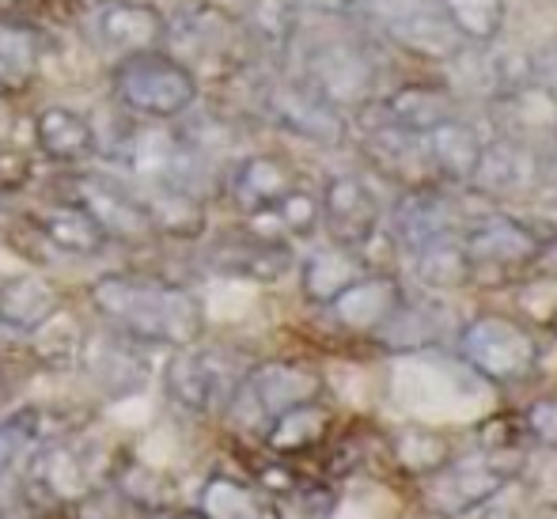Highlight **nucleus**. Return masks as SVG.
Here are the masks:
<instances>
[{"label":"nucleus","instance_id":"f257e3e1","mask_svg":"<svg viewBox=\"0 0 557 519\" xmlns=\"http://www.w3.org/2000/svg\"><path fill=\"white\" fill-rule=\"evenodd\" d=\"M91 308L137 345L183 349L198 342L206 326L198 296L145 273H103L91 285Z\"/></svg>","mask_w":557,"mask_h":519},{"label":"nucleus","instance_id":"f03ea898","mask_svg":"<svg viewBox=\"0 0 557 519\" xmlns=\"http://www.w3.org/2000/svg\"><path fill=\"white\" fill-rule=\"evenodd\" d=\"M300 81L331 107L360 110L380 88V61L352 35H319L300 53Z\"/></svg>","mask_w":557,"mask_h":519},{"label":"nucleus","instance_id":"7ed1b4c3","mask_svg":"<svg viewBox=\"0 0 557 519\" xmlns=\"http://www.w3.org/2000/svg\"><path fill=\"white\" fill-rule=\"evenodd\" d=\"M114 91L122 107L137 110L152 122H171L198 103V76L175 53L145 50L117 61Z\"/></svg>","mask_w":557,"mask_h":519},{"label":"nucleus","instance_id":"20e7f679","mask_svg":"<svg viewBox=\"0 0 557 519\" xmlns=\"http://www.w3.org/2000/svg\"><path fill=\"white\" fill-rule=\"evenodd\" d=\"M516 462L505 447H482L462 459H447L421 478V501L433 516L459 519L493 501L516 478Z\"/></svg>","mask_w":557,"mask_h":519},{"label":"nucleus","instance_id":"39448f33","mask_svg":"<svg viewBox=\"0 0 557 519\" xmlns=\"http://www.w3.org/2000/svg\"><path fill=\"white\" fill-rule=\"evenodd\" d=\"M357 12L375 35L418 58L451 61L455 53L467 50V42L447 23L441 0H360Z\"/></svg>","mask_w":557,"mask_h":519},{"label":"nucleus","instance_id":"423d86ee","mask_svg":"<svg viewBox=\"0 0 557 519\" xmlns=\"http://www.w3.org/2000/svg\"><path fill=\"white\" fill-rule=\"evenodd\" d=\"M459 357L490 383H520L535 372V334L505 314H482L459 330Z\"/></svg>","mask_w":557,"mask_h":519},{"label":"nucleus","instance_id":"0eeeda50","mask_svg":"<svg viewBox=\"0 0 557 519\" xmlns=\"http://www.w3.org/2000/svg\"><path fill=\"white\" fill-rule=\"evenodd\" d=\"M243 368L232 353L224 349H194L183 345L175 349V357L163 368V391L171 395V403H178L190 413H216L227 410V403L235 398L243 383Z\"/></svg>","mask_w":557,"mask_h":519},{"label":"nucleus","instance_id":"6e6552de","mask_svg":"<svg viewBox=\"0 0 557 519\" xmlns=\"http://www.w3.org/2000/svg\"><path fill=\"white\" fill-rule=\"evenodd\" d=\"M262 110L293 137H304L311 145H342L349 125L337 107L326 103L319 91H311L308 84L296 81H273L262 91Z\"/></svg>","mask_w":557,"mask_h":519},{"label":"nucleus","instance_id":"1a4fd4ad","mask_svg":"<svg viewBox=\"0 0 557 519\" xmlns=\"http://www.w3.org/2000/svg\"><path fill=\"white\" fill-rule=\"evenodd\" d=\"M73 194H76V206L96 220L107 239L140 243L156 235V220L148 212V201L111 175H81Z\"/></svg>","mask_w":557,"mask_h":519},{"label":"nucleus","instance_id":"9d476101","mask_svg":"<svg viewBox=\"0 0 557 519\" xmlns=\"http://www.w3.org/2000/svg\"><path fill=\"white\" fill-rule=\"evenodd\" d=\"M88 30L99 50L133 58V53L160 50L168 38V15L148 0H103L88 15Z\"/></svg>","mask_w":557,"mask_h":519},{"label":"nucleus","instance_id":"9b49d317","mask_svg":"<svg viewBox=\"0 0 557 519\" xmlns=\"http://www.w3.org/2000/svg\"><path fill=\"white\" fill-rule=\"evenodd\" d=\"M319 391H323V380H319L315 368L296 364V360H265V364L250 368L243 375L232 403H250L255 417H262L270 424L273 417L293 410V406L315 403Z\"/></svg>","mask_w":557,"mask_h":519},{"label":"nucleus","instance_id":"f8f14e48","mask_svg":"<svg viewBox=\"0 0 557 519\" xmlns=\"http://www.w3.org/2000/svg\"><path fill=\"white\" fill-rule=\"evenodd\" d=\"M546 235H539L531 224L516 217H482L462 232V250L470 258V270H516L531 265Z\"/></svg>","mask_w":557,"mask_h":519},{"label":"nucleus","instance_id":"ddd939ff","mask_svg":"<svg viewBox=\"0 0 557 519\" xmlns=\"http://www.w3.org/2000/svg\"><path fill=\"white\" fill-rule=\"evenodd\" d=\"M209 265L227 277L243 281H281L293 270V250L277 235H265L262 227L250 232H227L209 247Z\"/></svg>","mask_w":557,"mask_h":519},{"label":"nucleus","instance_id":"4468645a","mask_svg":"<svg viewBox=\"0 0 557 519\" xmlns=\"http://www.w3.org/2000/svg\"><path fill=\"white\" fill-rule=\"evenodd\" d=\"M319 209H323V224L331 239L342 247L360 250L380 232V201H375L372 186L357 175H334L319 198Z\"/></svg>","mask_w":557,"mask_h":519},{"label":"nucleus","instance_id":"2eb2a0df","mask_svg":"<svg viewBox=\"0 0 557 519\" xmlns=\"http://www.w3.org/2000/svg\"><path fill=\"white\" fill-rule=\"evenodd\" d=\"M403 288H398L395 277L387 273H364L357 277L334 304H326L334 314V322L342 330H352V334H380L383 322L398 311L403 304Z\"/></svg>","mask_w":557,"mask_h":519},{"label":"nucleus","instance_id":"dca6fc26","mask_svg":"<svg viewBox=\"0 0 557 519\" xmlns=\"http://www.w3.org/2000/svg\"><path fill=\"white\" fill-rule=\"evenodd\" d=\"M227 190H232L235 209H243L247 217H262L285 198L288 190H296V171L288 160L270 152L247 156L239 168L227 178Z\"/></svg>","mask_w":557,"mask_h":519},{"label":"nucleus","instance_id":"f3484780","mask_svg":"<svg viewBox=\"0 0 557 519\" xmlns=\"http://www.w3.org/2000/svg\"><path fill=\"white\" fill-rule=\"evenodd\" d=\"M133 345H137L133 337H125V334H117V330H114V334L91 337V342L81 349L88 375L111 398L133 395V391H140V387H145V380H148L145 357H140V353L133 349Z\"/></svg>","mask_w":557,"mask_h":519},{"label":"nucleus","instance_id":"a211bd4d","mask_svg":"<svg viewBox=\"0 0 557 519\" xmlns=\"http://www.w3.org/2000/svg\"><path fill=\"white\" fill-rule=\"evenodd\" d=\"M235 35H239V27H235V20H227L221 8L190 4L175 15V23H168V38L163 42L175 46L178 61H213L232 50Z\"/></svg>","mask_w":557,"mask_h":519},{"label":"nucleus","instance_id":"6ab92c4d","mask_svg":"<svg viewBox=\"0 0 557 519\" xmlns=\"http://www.w3.org/2000/svg\"><path fill=\"white\" fill-rule=\"evenodd\" d=\"M421 145H425L429 171L444 178V183H470L474 168L482 160V133L467 122V118L451 114L441 125L421 133Z\"/></svg>","mask_w":557,"mask_h":519},{"label":"nucleus","instance_id":"aec40b11","mask_svg":"<svg viewBox=\"0 0 557 519\" xmlns=\"http://www.w3.org/2000/svg\"><path fill=\"white\" fill-rule=\"evenodd\" d=\"M58 308V288L50 281L35 277V273L0 281V326L12 330V334H38L42 326H50Z\"/></svg>","mask_w":557,"mask_h":519},{"label":"nucleus","instance_id":"412c9836","mask_svg":"<svg viewBox=\"0 0 557 519\" xmlns=\"http://www.w3.org/2000/svg\"><path fill=\"white\" fill-rule=\"evenodd\" d=\"M455 232V209L444 194L429 190V186H418L410 190L395 209V239L403 243L406 250H421L425 243L441 239V235Z\"/></svg>","mask_w":557,"mask_h":519},{"label":"nucleus","instance_id":"4be33fe9","mask_svg":"<svg viewBox=\"0 0 557 519\" xmlns=\"http://www.w3.org/2000/svg\"><path fill=\"white\" fill-rule=\"evenodd\" d=\"M372 107L380 110V118H387V122L403 125L410 133H425L455 114L451 91L436 88V84H403L391 96L372 99Z\"/></svg>","mask_w":557,"mask_h":519},{"label":"nucleus","instance_id":"5701e85b","mask_svg":"<svg viewBox=\"0 0 557 519\" xmlns=\"http://www.w3.org/2000/svg\"><path fill=\"white\" fill-rule=\"evenodd\" d=\"M364 273L368 270H364V258H360V250L342 247V243H331V247L315 250V255L304 262L300 288H304V296H308L311 304L326 308V304H334L337 296L352 285V281L364 277Z\"/></svg>","mask_w":557,"mask_h":519},{"label":"nucleus","instance_id":"b1692460","mask_svg":"<svg viewBox=\"0 0 557 519\" xmlns=\"http://www.w3.org/2000/svg\"><path fill=\"white\" fill-rule=\"evenodd\" d=\"M35 137L38 148L58 163H76L96 152V129H91V122L69 107H46L35 118Z\"/></svg>","mask_w":557,"mask_h":519},{"label":"nucleus","instance_id":"393cba45","mask_svg":"<svg viewBox=\"0 0 557 519\" xmlns=\"http://www.w3.org/2000/svg\"><path fill=\"white\" fill-rule=\"evenodd\" d=\"M38 61H42V42L35 27L0 20V96H15L27 88L38 73Z\"/></svg>","mask_w":557,"mask_h":519},{"label":"nucleus","instance_id":"a878e982","mask_svg":"<svg viewBox=\"0 0 557 519\" xmlns=\"http://www.w3.org/2000/svg\"><path fill=\"white\" fill-rule=\"evenodd\" d=\"M326 429H331V413H326L315 398V403L293 406V410L273 417V421L265 424V444L277 455H300V452H311L315 444H323Z\"/></svg>","mask_w":557,"mask_h":519},{"label":"nucleus","instance_id":"bb28decb","mask_svg":"<svg viewBox=\"0 0 557 519\" xmlns=\"http://www.w3.org/2000/svg\"><path fill=\"white\" fill-rule=\"evenodd\" d=\"M198 512L201 519H277V512L247 482L227 474H213L201 485Z\"/></svg>","mask_w":557,"mask_h":519},{"label":"nucleus","instance_id":"cd10ccee","mask_svg":"<svg viewBox=\"0 0 557 519\" xmlns=\"http://www.w3.org/2000/svg\"><path fill=\"white\" fill-rule=\"evenodd\" d=\"M38 232L65 255H99L107 243V235L99 232V224L88 217L81 206H53L38 217Z\"/></svg>","mask_w":557,"mask_h":519},{"label":"nucleus","instance_id":"c85d7f7f","mask_svg":"<svg viewBox=\"0 0 557 519\" xmlns=\"http://www.w3.org/2000/svg\"><path fill=\"white\" fill-rule=\"evenodd\" d=\"M413 262H418V277L425 281L429 288H444V293L447 288H462L474 277L459 232H447L441 239L425 243L421 250H413Z\"/></svg>","mask_w":557,"mask_h":519},{"label":"nucleus","instance_id":"c756f323","mask_svg":"<svg viewBox=\"0 0 557 519\" xmlns=\"http://www.w3.org/2000/svg\"><path fill=\"white\" fill-rule=\"evenodd\" d=\"M239 27L250 42H258L270 53H285L296 42V35H300L293 0H250Z\"/></svg>","mask_w":557,"mask_h":519},{"label":"nucleus","instance_id":"7c9ffc66","mask_svg":"<svg viewBox=\"0 0 557 519\" xmlns=\"http://www.w3.org/2000/svg\"><path fill=\"white\" fill-rule=\"evenodd\" d=\"M441 334H444L441 311L429 308V304L403 300V304H398V311L383 322V330L375 337H380L383 345H391V349L410 353V349H425V345H433Z\"/></svg>","mask_w":557,"mask_h":519},{"label":"nucleus","instance_id":"2f4dec72","mask_svg":"<svg viewBox=\"0 0 557 519\" xmlns=\"http://www.w3.org/2000/svg\"><path fill=\"white\" fill-rule=\"evenodd\" d=\"M441 8L467 46H485L505 30V0H441Z\"/></svg>","mask_w":557,"mask_h":519},{"label":"nucleus","instance_id":"473e14b6","mask_svg":"<svg viewBox=\"0 0 557 519\" xmlns=\"http://www.w3.org/2000/svg\"><path fill=\"white\" fill-rule=\"evenodd\" d=\"M395 459L403 462L410 474L425 478L433 474L436 467H444L451 455H447V440L441 432H429V429H403L395 436Z\"/></svg>","mask_w":557,"mask_h":519},{"label":"nucleus","instance_id":"72a5a7b5","mask_svg":"<svg viewBox=\"0 0 557 519\" xmlns=\"http://www.w3.org/2000/svg\"><path fill=\"white\" fill-rule=\"evenodd\" d=\"M38 436H42V413H38L35 406L15 410L12 417L0 421V482H4L15 470V462L38 444Z\"/></svg>","mask_w":557,"mask_h":519},{"label":"nucleus","instance_id":"f704fd0d","mask_svg":"<svg viewBox=\"0 0 557 519\" xmlns=\"http://www.w3.org/2000/svg\"><path fill=\"white\" fill-rule=\"evenodd\" d=\"M516 178H520V152H516L512 140H505V137L485 140L482 160H478L470 186H478V190H490V194H500V190H508Z\"/></svg>","mask_w":557,"mask_h":519},{"label":"nucleus","instance_id":"c9c22d12","mask_svg":"<svg viewBox=\"0 0 557 519\" xmlns=\"http://www.w3.org/2000/svg\"><path fill=\"white\" fill-rule=\"evenodd\" d=\"M117 490H122V497L129 501V505L148 508V512H168V505H171L168 478L140 467V462H125V467L117 470Z\"/></svg>","mask_w":557,"mask_h":519},{"label":"nucleus","instance_id":"e433bc0d","mask_svg":"<svg viewBox=\"0 0 557 519\" xmlns=\"http://www.w3.org/2000/svg\"><path fill=\"white\" fill-rule=\"evenodd\" d=\"M255 220H277L281 232L308 235V232H315V227L323 224V209H319L315 194H308V190H300V186H296V190H288L270 212H262V217H255Z\"/></svg>","mask_w":557,"mask_h":519},{"label":"nucleus","instance_id":"4c0bfd02","mask_svg":"<svg viewBox=\"0 0 557 519\" xmlns=\"http://www.w3.org/2000/svg\"><path fill=\"white\" fill-rule=\"evenodd\" d=\"M523 429L535 444L557 452V395H543L523 410Z\"/></svg>","mask_w":557,"mask_h":519},{"label":"nucleus","instance_id":"58836bf2","mask_svg":"<svg viewBox=\"0 0 557 519\" xmlns=\"http://www.w3.org/2000/svg\"><path fill=\"white\" fill-rule=\"evenodd\" d=\"M528 88H539L550 103H557V42L539 46L528 58Z\"/></svg>","mask_w":557,"mask_h":519},{"label":"nucleus","instance_id":"ea45409f","mask_svg":"<svg viewBox=\"0 0 557 519\" xmlns=\"http://www.w3.org/2000/svg\"><path fill=\"white\" fill-rule=\"evenodd\" d=\"M296 8H311V12H323V15H345V12H357L360 0H293Z\"/></svg>","mask_w":557,"mask_h":519},{"label":"nucleus","instance_id":"a19ab883","mask_svg":"<svg viewBox=\"0 0 557 519\" xmlns=\"http://www.w3.org/2000/svg\"><path fill=\"white\" fill-rule=\"evenodd\" d=\"M531 265H535L539 273H546V277H557V235H546V243L539 247V255Z\"/></svg>","mask_w":557,"mask_h":519},{"label":"nucleus","instance_id":"79ce46f5","mask_svg":"<svg viewBox=\"0 0 557 519\" xmlns=\"http://www.w3.org/2000/svg\"><path fill=\"white\" fill-rule=\"evenodd\" d=\"M20 4H30V0H0V12H12V8H20Z\"/></svg>","mask_w":557,"mask_h":519},{"label":"nucleus","instance_id":"37998d69","mask_svg":"<svg viewBox=\"0 0 557 519\" xmlns=\"http://www.w3.org/2000/svg\"><path fill=\"white\" fill-rule=\"evenodd\" d=\"M42 519H73V512H65V508H53V512H46Z\"/></svg>","mask_w":557,"mask_h":519},{"label":"nucleus","instance_id":"c03bdc74","mask_svg":"<svg viewBox=\"0 0 557 519\" xmlns=\"http://www.w3.org/2000/svg\"><path fill=\"white\" fill-rule=\"evenodd\" d=\"M550 171H554V178H557V137H554V145H550Z\"/></svg>","mask_w":557,"mask_h":519},{"label":"nucleus","instance_id":"a18cd8bd","mask_svg":"<svg viewBox=\"0 0 557 519\" xmlns=\"http://www.w3.org/2000/svg\"><path fill=\"white\" fill-rule=\"evenodd\" d=\"M546 516H550V519H557V508H546Z\"/></svg>","mask_w":557,"mask_h":519},{"label":"nucleus","instance_id":"49530a36","mask_svg":"<svg viewBox=\"0 0 557 519\" xmlns=\"http://www.w3.org/2000/svg\"><path fill=\"white\" fill-rule=\"evenodd\" d=\"M550 326H554V330H557V311H554V322H550Z\"/></svg>","mask_w":557,"mask_h":519}]
</instances>
